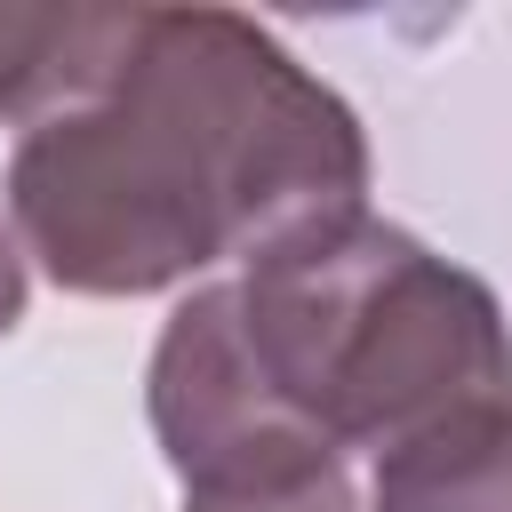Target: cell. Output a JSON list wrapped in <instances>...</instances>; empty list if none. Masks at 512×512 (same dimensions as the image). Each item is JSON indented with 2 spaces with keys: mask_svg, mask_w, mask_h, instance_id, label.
<instances>
[{
  "mask_svg": "<svg viewBox=\"0 0 512 512\" xmlns=\"http://www.w3.org/2000/svg\"><path fill=\"white\" fill-rule=\"evenodd\" d=\"M352 208V104L232 8H136L120 64L8 152V232L72 296H160Z\"/></svg>",
  "mask_w": 512,
  "mask_h": 512,
  "instance_id": "1",
  "label": "cell"
},
{
  "mask_svg": "<svg viewBox=\"0 0 512 512\" xmlns=\"http://www.w3.org/2000/svg\"><path fill=\"white\" fill-rule=\"evenodd\" d=\"M232 320L256 384L336 456H384L456 408L512 400L488 280L368 208L264 248L232 280Z\"/></svg>",
  "mask_w": 512,
  "mask_h": 512,
  "instance_id": "2",
  "label": "cell"
},
{
  "mask_svg": "<svg viewBox=\"0 0 512 512\" xmlns=\"http://www.w3.org/2000/svg\"><path fill=\"white\" fill-rule=\"evenodd\" d=\"M368 512H512V400L456 408L384 448Z\"/></svg>",
  "mask_w": 512,
  "mask_h": 512,
  "instance_id": "3",
  "label": "cell"
},
{
  "mask_svg": "<svg viewBox=\"0 0 512 512\" xmlns=\"http://www.w3.org/2000/svg\"><path fill=\"white\" fill-rule=\"evenodd\" d=\"M136 8H0V120H48L64 104H80L128 48Z\"/></svg>",
  "mask_w": 512,
  "mask_h": 512,
  "instance_id": "4",
  "label": "cell"
},
{
  "mask_svg": "<svg viewBox=\"0 0 512 512\" xmlns=\"http://www.w3.org/2000/svg\"><path fill=\"white\" fill-rule=\"evenodd\" d=\"M184 512H360L352 472H312V480H272V488H184Z\"/></svg>",
  "mask_w": 512,
  "mask_h": 512,
  "instance_id": "5",
  "label": "cell"
},
{
  "mask_svg": "<svg viewBox=\"0 0 512 512\" xmlns=\"http://www.w3.org/2000/svg\"><path fill=\"white\" fill-rule=\"evenodd\" d=\"M24 320V248H16V232L0 224V336Z\"/></svg>",
  "mask_w": 512,
  "mask_h": 512,
  "instance_id": "6",
  "label": "cell"
}]
</instances>
